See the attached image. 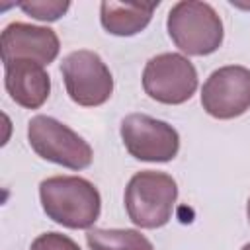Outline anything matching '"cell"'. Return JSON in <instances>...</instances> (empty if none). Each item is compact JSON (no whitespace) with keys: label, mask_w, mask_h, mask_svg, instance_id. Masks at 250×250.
<instances>
[{"label":"cell","mask_w":250,"mask_h":250,"mask_svg":"<svg viewBox=\"0 0 250 250\" xmlns=\"http://www.w3.org/2000/svg\"><path fill=\"white\" fill-rule=\"evenodd\" d=\"M166 29L174 45L189 57H205L223 45V21L217 10L199 0L176 2L166 18Z\"/></svg>","instance_id":"7a4b0ae2"},{"label":"cell","mask_w":250,"mask_h":250,"mask_svg":"<svg viewBox=\"0 0 250 250\" xmlns=\"http://www.w3.org/2000/svg\"><path fill=\"white\" fill-rule=\"evenodd\" d=\"M4 86L10 98L25 109L41 107L51 94V78L45 66L23 59L4 64Z\"/></svg>","instance_id":"30bf717a"},{"label":"cell","mask_w":250,"mask_h":250,"mask_svg":"<svg viewBox=\"0 0 250 250\" xmlns=\"http://www.w3.org/2000/svg\"><path fill=\"white\" fill-rule=\"evenodd\" d=\"M240 250H250V242H246V244H244V246H242Z\"/></svg>","instance_id":"2e32d148"},{"label":"cell","mask_w":250,"mask_h":250,"mask_svg":"<svg viewBox=\"0 0 250 250\" xmlns=\"http://www.w3.org/2000/svg\"><path fill=\"white\" fill-rule=\"evenodd\" d=\"M27 141L37 156L68 170H84L94 158L92 146L76 131L51 115L29 119Z\"/></svg>","instance_id":"277c9868"},{"label":"cell","mask_w":250,"mask_h":250,"mask_svg":"<svg viewBox=\"0 0 250 250\" xmlns=\"http://www.w3.org/2000/svg\"><path fill=\"white\" fill-rule=\"evenodd\" d=\"M178 184L166 172L141 170L125 188V211L133 225L141 229H160L174 213Z\"/></svg>","instance_id":"3957f363"},{"label":"cell","mask_w":250,"mask_h":250,"mask_svg":"<svg viewBox=\"0 0 250 250\" xmlns=\"http://www.w3.org/2000/svg\"><path fill=\"white\" fill-rule=\"evenodd\" d=\"M158 4H135V2H113L105 0L100 4L102 27L117 37H131L143 31Z\"/></svg>","instance_id":"8fae6325"},{"label":"cell","mask_w":250,"mask_h":250,"mask_svg":"<svg viewBox=\"0 0 250 250\" xmlns=\"http://www.w3.org/2000/svg\"><path fill=\"white\" fill-rule=\"evenodd\" d=\"M68 98L82 107H98L113 94V76L104 59L88 49L68 53L61 62Z\"/></svg>","instance_id":"5b68a950"},{"label":"cell","mask_w":250,"mask_h":250,"mask_svg":"<svg viewBox=\"0 0 250 250\" xmlns=\"http://www.w3.org/2000/svg\"><path fill=\"white\" fill-rule=\"evenodd\" d=\"M18 8L31 16L33 20L39 21H57L59 18H62L68 8L70 2L68 0H27V2H20Z\"/></svg>","instance_id":"4fadbf2b"},{"label":"cell","mask_w":250,"mask_h":250,"mask_svg":"<svg viewBox=\"0 0 250 250\" xmlns=\"http://www.w3.org/2000/svg\"><path fill=\"white\" fill-rule=\"evenodd\" d=\"M0 51L4 64L23 59L45 66L59 57L61 41L51 27L12 21L4 27L0 35Z\"/></svg>","instance_id":"9c48e42d"},{"label":"cell","mask_w":250,"mask_h":250,"mask_svg":"<svg viewBox=\"0 0 250 250\" xmlns=\"http://www.w3.org/2000/svg\"><path fill=\"white\" fill-rule=\"evenodd\" d=\"M45 215L66 229L90 230L102 213L98 188L80 176H51L39 184Z\"/></svg>","instance_id":"6da1fadb"},{"label":"cell","mask_w":250,"mask_h":250,"mask_svg":"<svg viewBox=\"0 0 250 250\" xmlns=\"http://www.w3.org/2000/svg\"><path fill=\"white\" fill-rule=\"evenodd\" d=\"M246 217H248V223H250V199H248V203H246Z\"/></svg>","instance_id":"9a60e30c"},{"label":"cell","mask_w":250,"mask_h":250,"mask_svg":"<svg viewBox=\"0 0 250 250\" xmlns=\"http://www.w3.org/2000/svg\"><path fill=\"white\" fill-rule=\"evenodd\" d=\"M201 105L215 119H234L250 109V68L227 64L213 70L201 88Z\"/></svg>","instance_id":"ba28073f"},{"label":"cell","mask_w":250,"mask_h":250,"mask_svg":"<svg viewBox=\"0 0 250 250\" xmlns=\"http://www.w3.org/2000/svg\"><path fill=\"white\" fill-rule=\"evenodd\" d=\"M119 133L127 152L143 162H170L180 150L178 131L170 123L146 113L125 115Z\"/></svg>","instance_id":"52a82bcc"},{"label":"cell","mask_w":250,"mask_h":250,"mask_svg":"<svg viewBox=\"0 0 250 250\" xmlns=\"http://www.w3.org/2000/svg\"><path fill=\"white\" fill-rule=\"evenodd\" d=\"M197 70L182 53H160L146 61L143 70L145 94L166 105H180L197 90Z\"/></svg>","instance_id":"8992f818"},{"label":"cell","mask_w":250,"mask_h":250,"mask_svg":"<svg viewBox=\"0 0 250 250\" xmlns=\"http://www.w3.org/2000/svg\"><path fill=\"white\" fill-rule=\"evenodd\" d=\"M86 242L90 250H154L152 242L135 229H90Z\"/></svg>","instance_id":"7c38bea8"},{"label":"cell","mask_w":250,"mask_h":250,"mask_svg":"<svg viewBox=\"0 0 250 250\" xmlns=\"http://www.w3.org/2000/svg\"><path fill=\"white\" fill-rule=\"evenodd\" d=\"M29 250H80V246L66 234L61 232H43L39 234Z\"/></svg>","instance_id":"5bb4252c"}]
</instances>
